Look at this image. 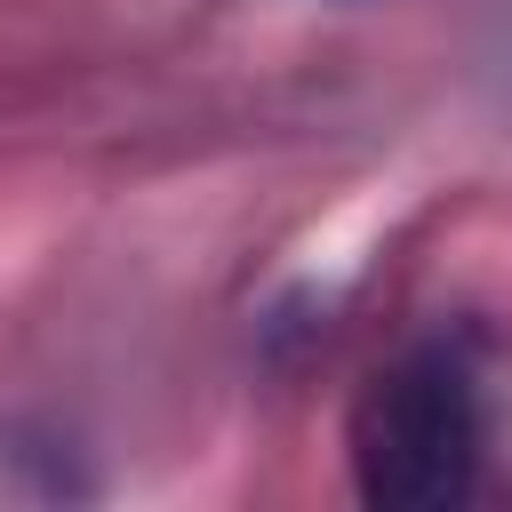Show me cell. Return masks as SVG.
Returning <instances> with one entry per match:
<instances>
[{
  "instance_id": "obj_1",
  "label": "cell",
  "mask_w": 512,
  "mask_h": 512,
  "mask_svg": "<svg viewBox=\"0 0 512 512\" xmlns=\"http://www.w3.org/2000/svg\"><path fill=\"white\" fill-rule=\"evenodd\" d=\"M352 488L376 512H448L480 480V384L448 344L400 352L352 400Z\"/></svg>"
}]
</instances>
